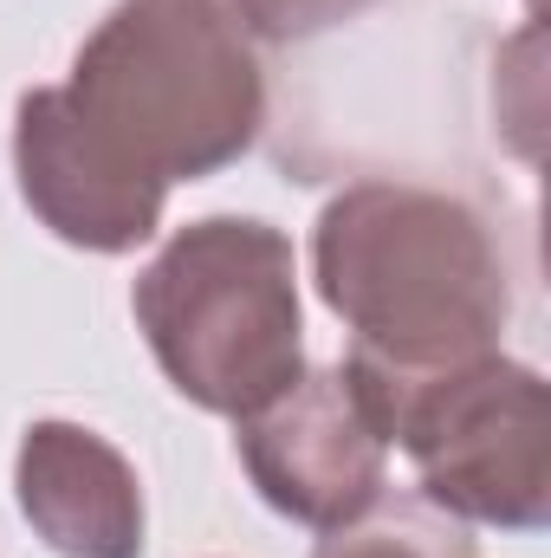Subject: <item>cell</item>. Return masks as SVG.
<instances>
[{
	"mask_svg": "<svg viewBox=\"0 0 551 558\" xmlns=\"http://www.w3.org/2000/svg\"><path fill=\"white\" fill-rule=\"evenodd\" d=\"M26 526L59 558H143V481L85 422H33L13 454Z\"/></svg>",
	"mask_w": 551,
	"mask_h": 558,
	"instance_id": "8992f818",
	"label": "cell"
},
{
	"mask_svg": "<svg viewBox=\"0 0 551 558\" xmlns=\"http://www.w3.org/2000/svg\"><path fill=\"white\" fill-rule=\"evenodd\" d=\"M234 20L247 26V39H273V46H292V39H318L357 13H370L377 0H228Z\"/></svg>",
	"mask_w": 551,
	"mask_h": 558,
	"instance_id": "ba28073f",
	"label": "cell"
},
{
	"mask_svg": "<svg viewBox=\"0 0 551 558\" xmlns=\"http://www.w3.org/2000/svg\"><path fill=\"white\" fill-rule=\"evenodd\" d=\"M383 403L390 441L415 461V494L461 526L539 533L551 520V410L546 377L500 351L434 371L377 377L344 357Z\"/></svg>",
	"mask_w": 551,
	"mask_h": 558,
	"instance_id": "277c9868",
	"label": "cell"
},
{
	"mask_svg": "<svg viewBox=\"0 0 551 558\" xmlns=\"http://www.w3.org/2000/svg\"><path fill=\"white\" fill-rule=\"evenodd\" d=\"M131 312L175 397L208 416H254L305 371L298 254L260 215L175 228L131 286Z\"/></svg>",
	"mask_w": 551,
	"mask_h": 558,
	"instance_id": "3957f363",
	"label": "cell"
},
{
	"mask_svg": "<svg viewBox=\"0 0 551 558\" xmlns=\"http://www.w3.org/2000/svg\"><path fill=\"white\" fill-rule=\"evenodd\" d=\"M311 558H480L467 526L421 494H377L364 513L331 526Z\"/></svg>",
	"mask_w": 551,
	"mask_h": 558,
	"instance_id": "52a82bcc",
	"label": "cell"
},
{
	"mask_svg": "<svg viewBox=\"0 0 551 558\" xmlns=\"http://www.w3.org/2000/svg\"><path fill=\"white\" fill-rule=\"evenodd\" d=\"M390 416L351 364L298 371L267 410L241 416V468L260 500L298 526H344L383 494Z\"/></svg>",
	"mask_w": 551,
	"mask_h": 558,
	"instance_id": "5b68a950",
	"label": "cell"
},
{
	"mask_svg": "<svg viewBox=\"0 0 551 558\" xmlns=\"http://www.w3.org/2000/svg\"><path fill=\"white\" fill-rule=\"evenodd\" d=\"M318 299L351 325V357L377 377H434L500 351L513 318L506 260L487 221L441 189L351 182L311 228Z\"/></svg>",
	"mask_w": 551,
	"mask_h": 558,
	"instance_id": "7a4b0ae2",
	"label": "cell"
},
{
	"mask_svg": "<svg viewBox=\"0 0 551 558\" xmlns=\"http://www.w3.org/2000/svg\"><path fill=\"white\" fill-rule=\"evenodd\" d=\"M267 124V78L228 0H118L65 85L13 105L26 208L85 254H137L175 182L221 175Z\"/></svg>",
	"mask_w": 551,
	"mask_h": 558,
	"instance_id": "6da1fadb",
	"label": "cell"
}]
</instances>
